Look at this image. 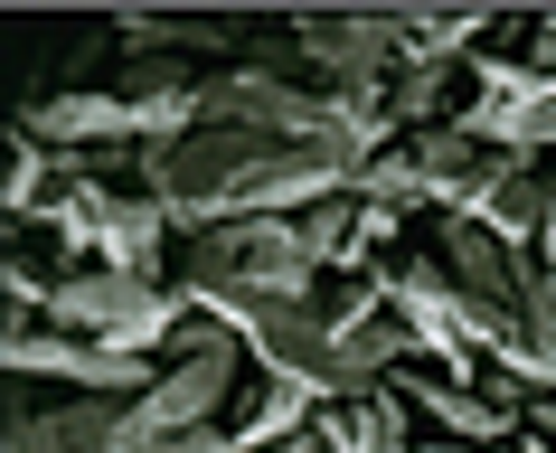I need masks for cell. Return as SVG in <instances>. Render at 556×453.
I'll use <instances>...</instances> for the list:
<instances>
[{"instance_id": "obj_4", "label": "cell", "mask_w": 556, "mask_h": 453, "mask_svg": "<svg viewBox=\"0 0 556 453\" xmlns=\"http://www.w3.org/2000/svg\"><path fill=\"white\" fill-rule=\"evenodd\" d=\"M302 48H312V58H330V66H350V86H378V58L387 48H396V29H387V20H350V29H302Z\"/></svg>"}, {"instance_id": "obj_8", "label": "cell", "mask_w": 556, "mask_h": 453, "mask_svg": "<svg viewBox=\"0 0 556 453\" xmlns=\"http://www.w3.org/2000/svg\"><path fill=\"white\" fill-rule=\"evenodd\" d=\"M538 237H547V265H556V209H547V227H538Z\"/></svg>"}, {"instance_id": "obj_3", "label": "cell", "mask_w": 556, "mask_h": 453, "mask_svg": "<svg viewBox=\"0 0 556 453\" xmlns=\"http://www.w3.org/2000/svg\"><path fill=\"white\" fill-rule=\"evenodd\" d=\"M10 453H132V416L114 406H58V416H20L10 425Z\"/></svg>"}, {"instance_id": "obj_6", "label": "cell", "mask_w": 556, "mask_h": 453, "mask_svg": "<svg viewBox=\"0 0 556 453\" xmlns=\"http://www.w3.org/2000/svg\"><path fill=\"white\" fill-rule=\"evenodd\" d=\"M519 368L556 378V284H528V322H519Z\"/></svg>"}, {"instance_id": "obj_9", "label": "cell", "mask_w": 556, "mask_h": 453, "mask_svg": "<svg viewBox=\"0 0 556 453\" xmlns=\"http://www.w3.org/2000/svg\"><path fill=\"white\" fill-rule=\"evenodd\" d=\"M378 453H406V444H378Z\"/></svg>"}, {"instance_id": "obj_7", "label": "cell", "mask_w": 556, "mask_h": 453, "mask_svg": "<svg viewBox=\"0 0 556 453\" xmlns=\"http://www.w3.org/2000/svg\"><path fill=\"white\" fill-rule=\"evenodd\" d=\"M415 397H425L443 425H463V435H500V406H481V397H463V388H415Z\"/></svg>"}, {"instance_id": "obj_2", "label": "cell", "mask_w": 556, "mask_h": 453, "mask_svg": "<svg viewBox=\"0 0 556 453\" xmlns=\"http://www.w3.org/2000/svg\"><path fill=\"white\" fill-rule=\"evenodd\" d=\"M227 388H236V350L227 340H199V350H189L170 378H151V397L132 406V444H179L199 416L227 406Z\"/></svg>"}, {"instance_id": "obj_5", "label": "cell", "mask_w": 556, "mask_h": 453, "mask_svg": "<svg viewBox=\"0 0 556 453\" xmlns=\"http://www.w3.org/2000/svg\"><path fill=\"white\" fill-rule=\"evenodd\" d=\"M38 123L58 142H86V133H132V104L123 95H58V104H38Z\"/></svg>"}, {"instance_id": "obj_1", "label": "cell", "mask_w": 556, "mask_h": 453, "mask_svg": "<svg viewBox=\"0 0 556 453\" xmlns=\"http://www.w3.org/2000/svg\"><path fill=\"white\" fill-rule=\"evenodd\" d=\"M48 312H58L66 331H94L104 350H151V340L179 322V302L151 293L142 274H86V284H58Z\"/></svg>"}]
</instances>
